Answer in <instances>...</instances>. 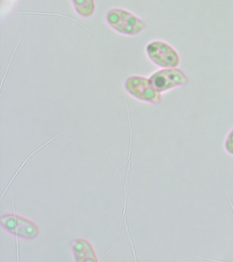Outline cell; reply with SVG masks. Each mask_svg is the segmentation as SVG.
<instances>
[{
    "label": "cell",
    "instance_id": "cell-1",
    "mask_svg": "<svg viewBox=\"0 0 233 262\" xmlns=\"http://www.w3.org/2000/svg\"><path fill=\"white\" fill-rule=\"evenodd\" d=\"M105 20L114 32L126 36H138L146 28L142 18L123 8H110L106 12Z\"/></svg>",
    "mask_w": 233,
    "mask_h": 262
},
{
    "label": "cell",
    "instance_id": "cell-2",
    "mask_svg": "<svg viewBox=\"0 0 233 262\" xmlns=\"http://www.w3.org/2000/svg\"><path fill=\"white\" fill-rule=\"evenodd\" d=\"M0 226L9 234L26 241L36 239L40 233L39 227L34 221L16 213L2 215Z\"/></svg>",
    "mask_w": 233,
    "mask_h": 262
},
{
    "label": "cell",
    "instance_id": "cell-3",
    "mask_svg": "<svg viewBox=\"0 0 233 262\" xmlns=\"http://www.w3.org/2000/svg\"><path fill=\"white\" fill-rule=\"evenodd\" d=\"M124 90L135 99L151 104H159L162 100L161 92L157 91L149 78L132 75L124 81Z\"/></svg>",
    "mask_w": 233,
    "mask_h": 262
},
{
    "label": "cell",
    "instance_id": "cell-4",
    "mask_svg": "<svg viewBox=\"0 0 233 262\" xmlns=\"http://www.w3.org/2000/svg\"><path fill=\"white\" fill-rule=\"evenodd\" d=\"M149 59L161 69L177 68L181 63L179 53L169 43L163 40H153L146 47Z\"/></svg>",
    "mask_w": 233,
    "mask_h": 262
},
{
    "label": "cell",
    "instance_id": "cell-5",
    "mask_svg": "<svg viewBox=\"0 0 233 262\" xmlns=\"http://www.w3.org/2000/svg\"><path fill=\"white\" fill-rule=\"evenodd\" d=\"M157 91L163 92L187 85L189 78L179 68L162 69L155 72L149 77Z\"/></svg>",
    "mask_w": 233,
    "mask_h": 262
},
{
    "label": "cell",
    "instance_id": "cell-6",
    "mask_svg": "<svg viewBox=\"0 0 233 262\" xmlns=\"http://www.w3.org/2000/svg\"><path fill=\"white\" fill-rule=\"evenodd\" d=\"M75 261L77 262L99 261L97 253L93 245L85 238H77L73 239L71 243Z\"/></svg>",
    "mask_w": 233,
    "mask_h": 262
},
{
    "label": "cell",
    "instance_id": "cell-7",
    "mask_svg": "<svg viewBox=\"0 0 233 262\" xmlns=\"http://www.w3.org/2000/svg\"><path fill=\"white\" fill-rule=\"evenodd\" d=\"M75 12L81 17L89 18L95 14V0H71Z\"/></svg>",
    "mask_w": 233,
    "mask_h": 262
},
{
    "label": "cell",
    "instance_id": "cell-8",
    "mask_svg": "<svg viewBox=\"0 0 233 262\" xmlns=\"http://www.w3.org/2000/svg\"><path fill=\"white\" fill-rule=\"evenodd\" d=\"M224 147L228 155L233 156V128L227 135L225 140Z\"/></svg>",
    "mask_w": 233,
    "mask_h": 262
}]
</instances>
